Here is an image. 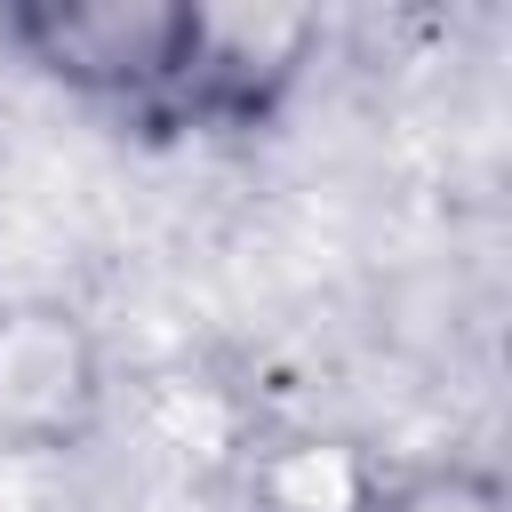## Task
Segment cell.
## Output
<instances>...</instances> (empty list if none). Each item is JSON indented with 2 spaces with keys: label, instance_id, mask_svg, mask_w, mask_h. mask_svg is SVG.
I'll return each instance as SVG.
<instances>
[{
  "label": "cell",
  "instance_id": "obj_1",
  "mask_svg": "<svg viewBox=\"0 0 512 512\" xmlns=\"http://www.w3.org/2000/svg\"><path fill=\"white\" fill-rule=\"evenodd\" d=\"M0 48L112 136L184 152L272 136L304 96L328 24L216 0H16L0 8Z\"/></svg>",
  "mask_w": 512,
  "mask_h": 512
}]
</instances>
